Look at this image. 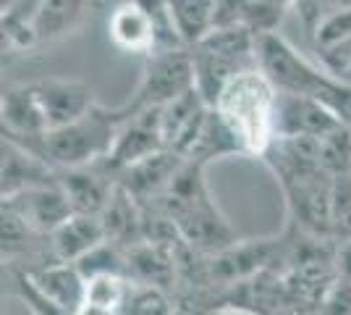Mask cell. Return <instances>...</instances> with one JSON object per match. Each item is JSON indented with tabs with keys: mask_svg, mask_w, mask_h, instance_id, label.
<instances>
[{
	"mask_svg": "<svg viewBox=\"0 0 351 315\" xmlns=\"http://www.w3.org/2000/svg\"><path fill=\"white\" fill-rule=\"evenodd\" d=\"M257 63L278 92L315 97L351 126V84L330 76L320 63H312L283 34L270 32L257 37Z\"/></svg>",
	"mask_w": 351,
	"mask_h": 315,
	"instance_id": "6da1fadb",
	"label": "cell"
},
{
	"mask_svg": "<svg viewBox=\"0 0 351 315\" xmlns=\"http://www.w3.org/2000/svg\"><path fill=\"white\" fill-rule=\"evenodd\" d=\"M276 105H278V87L257 66L234 76L223 87L218 103L213 108L234 129L244 155L263 158L265 150L276 139Z\"/></svg>",
	"mask_w": 351,
	"mask_h": 315,
	"instance_id": "7a4b0ae2",
	"label": "cell"
},
{
	"mask_svg": "<svg viewBox=\"0 0 351 315\" xmlns=\"http://www.w3.org/2000/svg\"><path fill=\"white\" fill-rule=\"evenodd\" d=\"M121 124H123V116L118 113V108H105L97 103L87 116H82L73 124H66L60 129H50L45 135L16 139V142H21L24 148L37 152L53 168L69 171V168L103 163L113 150Z\"/></svg>",
	"mask_w": 351,
	"mask_h": 315,
	"instance_id": "3957f363",
	"label": "cell"
},
{
	"mask_svg": "<svg viewBox=\"0 0 351 315\" xmlns=\"http://www.w3.org/2000/svg\"><path fill=\"white\" fill-rule=\"evenodd\" d=\"M191 87H194V66H191L189 47L158 50L147 56L136 90L129 95V100H123L116 108L123 119H129L134 113H142L149 108H162L178 95L189 92Z\"/></svg>",
	"mask_w": 351,
	"mask_h": 315,
	"instance_id": "277c9868",
	"label": "cell"
},
{
	"mask_svg": "<svg viewBox=\"0 0 351 315\" xmlns=\"http://www.w3.org/2000/svg\"><path fill=\"white\" fill-rule=\"evenodd\" d=\"M162 150H168V145H165V137H162L160 108H149V110H142V113H134L129 119H123L116 135V142H113V150L103 161V165L118 181V174L123 168H129V165L139 163V161Z\"/></svg>",
	"mask_w": 351,
	"mask_h": 315,
	"instance_id": "5b68a950",
	"label": "cell"
},
{
	"mask_svg": "<svg viewBox=\"0 0 351 315\" xmlns=\"http://www.w3.org/2000/svg\"><path fill=\"white\" fill-rule=\"evenodd\" d=\"M338 126H346L336 113L307 95L278 92L276 105V139H322L325 135L336 132Z\"/></svg>",
	"mask_w": 351,
	"mask_h": 315,
	"instance_id": "8992f818",
	"label": "cell"
},
{
	"mask_svg": "<svg viewBox=\"0 0 351 315\" xmlns=\"http://www.w3.org/2000/svg\"><path fill=\"white\" fill-rule=\"evenodd\" d=\"M29 84L34 95H37V103L43 108L47 132L79 121L97 105L92 87L87 82H79V79L50 76V79H37V82H29Z\"/></svg>",
	"mask_w": 351,
	"mask_h": 315,
	"instance_id": "52a82bcc",
	"label": "cell"
},
{
	"mask_svg": "<svg viewBox=\"0 0 351 315\" xmlns=\"http://www.w3.org/2000/svg\"><path fill=\"white\" fill-rule=\"evenodd\" d=\"M3 208L14 210L37 237H50L58 226H63L73 215L71 202H69L66 192L60 189L58 181L19 192L14 197H5Z\"/></svg>",
	"mask_w": 351,
	"mask_h": 315,
	"instance_id": "ba28073f",
	"label": "cell"
},
{
	"mask_svg": "<svg viewBox=\"0 0 351 315\" xmlns=\"http://www.w3.org/2000/svg\"><path fill=\"white\" fill-rule=\"evenodd\" d=\"M176 242L142 240L126 250V279L136 286H155L173 292L178 279V244Z\"/></svg>",
	"mask_w": 351,
	"mask_h": 315,
	"instance_id": "9c48e42d",
	"label": "cell"
},
{
	"mask_svg": "<svg viewBox=\"0 0 351 315\" xmlns=\"http://www.w3.org/2000/svg\"><path fill=\"white\" fill-rule=\"evenodd\" d=\"M58 184L69 197L73 213L84 215H103L118 187L116 176L103 163L58 171Z\"/></svg>",
	"mask_w": 351,
	"mask_h": 315,
	"instance_id": "30bf717a",
	"label": "cell"
},
{
	"mask_svg": "<svg viewBox=\"0 0 351 315\" xmlns=\"http://www.w3.org/2000/svg\"><path fill=\"white\" fill-rule=\"evenodd\" d=\"M191 66H194V87L205 97V103L213 108L218 103L223 87L239 76L241 71L257 69L260 63L257 58H244V56H234V53H223L210 45H194L189 47Z\"/></svg>",
	"mask_w": 351,
	"mask_h": 315,
	"instance_id": "8fae6325",
	"label": "cell"
},
{
	"mask_svg": "<svg viewBox=\"0 0 351 315\" xmlns=\"http://www.w3.org/2000/svg\"><path fill=\"white\" fill-rule=\"evenodd\" d=\"M3 200L14 197L19 192H27L34 187L56 184L58 181V168L43 161L37 152L24 148L21 142L3 137Z\"/></svg>",
	"mask_w": 351,
	"mask_h": 315,
	"instance_id": "7c38bea8",
	"label": "cell"
},
{
	"mask_svg": "<svg viewBox=\"0 0 351 315\" xmlns=\"http://www.w3.org/2000/svg\"><path fill=\"white\" fill-rule=\"evenodd\" d=\"M186 158H181L178 152L173 150H162L149 155L139 163L129 165L118 174V184L134 197L139 200L142 205L145 202H152L171 187V181L176 179V174L181 171Z\"/></svg>",
	"mask_w": 351,
	"mask_h": 315,
	"instance_id": "4fadbf2b",
	"label": "cell"
},
{
	"mask_svg": "<svg viewBox=\"0 0 351 315\" xmlns=\"http://www.w3.org/2000/svg\"><path fill=\"white\" fill-rule=\"evenodd\" d=\"M210 105L205 103V97L197 92V87H191L189 92L178 95L176 100L165 103L160 108V126L162 137L168 150L178 152L184 158V152L189 150L191 139L197 135V129L202 126Z\"/></svg>",
	"mask_w": 351,
	"mask_h": 315,
	"instance_id": "5bb4252c",
	"label": "cell"
},
{
	"mask_svg": "<svg viewBox=\"0 0 351 315\" xmlns=\"http://www.w3.org/2000/svg\"><path fill=\"white\" fill-rule=\"evenodd\" d=\"M108 34L110 43L132 56H152L155 53V30L147 11L142 8L139 0H123L113 8V14L108 19Z\"/></svg>",
	"mask_w": 351,
	"mask_h": 315,
	"instance_id": "9a60e30c",
	"label": "cell"
},
{
	"mask_svg": "<svg viewBox=\"0 0 351 315\" xmlns=\"http://www.w3.org/2000/svg\"><path fill=\"white\" fill-rule=\"evenodd\" d=\"M0 119H3V137L11 139H27V137L45 135L43 108L37 103V95L32 84H11L3 90L0 100Z\"/></svg>",
	"mask_w": 351,
	"mask_h": 315,
	"instance_id": "2e32d148",
	"label": "cell"
},
{
	"mask_svg": "<svg viewBox=\"0 0 351 315\" xmlns=\"http://www.w3.org/2000/svg\"><path fill=\"white\" fill-rule=\"evenodd\" d=\"M34 286L43 292L45 297L58 302L60 307L79 313V307L87 302V279L84 273L76 268V263H45L40 268L27 270Z\"/></svg>",
	"mask_w": 351,
	"mask_h": 315,
	"instance_id": "e0dca14e",
	"label": "cell"
},
{
	"mask_svg": "<svg viewBox=\"0 0 351 315\" xmlns=\"http://www.w3.org/2000/svg\"><path fill=\"white\" fill-rule=\"evenodd\" d=\"M50 255L60 263H79L89 250H95L97 244H103L105 226L100 215H84V213H73L63 226H58L50 237Z\"/></svg>",
	"mask_w": 351,
	"mask_h": 315,
	"instance_id": "ac0fdd59",
	"label": "cell"
},
{
	"mask_svg": "<svg viewBox=\"0 0 351 315\" xmlns=\"http://www.w3.org/2000/svg\"><path fill=\"white\" fill-rule=\"evenodd\" d=\"M234 155H244L241 150V142L234 135V129L226 124V119L220 116L215 108L207 110L202 126L197 129V135L191 139L189 150L184 152V158L189 163L197 165H210L223 158H234Z\"/></svg>",
	"mask_w": 351,
	"mask_h": 315,
	"instance_id": "d6986e66",
	"label": "cell"
},
{
	"mask_svg": "<svg viewBox=\"0 0 351 315\" xmlns=\"http://www.w3.org/2000/svg\"><path fill=\"white\" fill-rule=\"evenodd\" d=\"M103 226L108 242H113L118 247L129 250L136 242L145 240V213H142V202L134 200L121 184L110 197L108 208L103 210Z\"/></svg>",
	"mask_w": 351,
	"mask_h": 315,
	"instance_id": "ffe728a7",
	"label": "cell"
},
{
	"mask_svg": "<svg viewBox=\"0 0 351 315\" xmlns=\"http://www.w3.org/2000/svg\"><path fill=\"white\" fill-rule=\"evenodd\" d=\"M286 8L273 0H218V27H247L257 37L278 32Z\"/></svg>",
	"mask_w": 351,
	"mask_h": 315,
	"instance_id": "44dd1931",
	"label": "cell"
},
{
	"mask_svg": "<svg viewBox=\"0 0 351 315\" xmlns=\"http://www.w3.org/2000/svg\"><path fill=\"white\" fill-rule=\"evenodd\" d=\"M89 5L92 0H40L37 14H34L37 43L45 45V43H56L60 37H66L82 24Z\"/></svg>",
	"mask_w": 351,
	"mask_h": 315,
	"instance_id": "7402d4cb",
	"label": "cell"
},
{
	"mask_svg": "<svg viewBox=\"0 0 351 315\" xmlns=\"http://www.w3.org/2000/svg\"><path fill=\"white\" fill-rule=\"evenodd\" d=\"M184 47H194L215 30L218 0H168Z\"/></svg>",
	"mask_w": 351,
	"mask_h": 315,
	"instance_id": "603a6c76",
	"label": "cell"
},
{
	"mask_svg": "<svg viewBox=\"0 0 351 315\" xmlns=\"http://www.w3.org/2000/svg\"><path fill=\"white\" fill-rule=\"evenodd\" d=\"M40 0H3V45L8 50H32L37 47L34 14Z\"/></svg>",
	"mask_w": 351,
	"mask_h": 315,
	"instance_id": "cb8c5ba5",
	"label": "cell"
},
{
	"mask_svg": "<svg viewBox=\"0 0 351 315\" xmlns=\"http://www.w3.org/2000/svg\"><path fill=\"white\" fill-rule=\"evenodd\" d=\"M320 165L328 176H346L351 174V126H338L336 132L317 139Z\"/></svg>",
	"mask_w": 351,
	"mask_h": 315,
	"instance_id": "d4e9b609",
	"label": "cell"
},
{
	"mask_svg": "<svg viewBox=\"0 0 351 315\" xmlns=\"http://www.w3.org/2000/svg\"><path fill=\"white\" fill-rule=\"evenodd\" d=\"M76 268L84 273V279H97V276H126V250L113 242L105 240L95 250L76 263Z\"/></svg>",
	"mask_w": 351,
	"mask_h": 315,
	"instance_id": "484cf974",
	"label": "cell"
},
{
	"mask_svg": "<svg viewBox=\"0 0 351 315\" xmlns=\"http://www.w3.org/2000/svg\"><path fill=\"white\" fill-rule=\"evenodd\" d=\"M330 240H351V174L333 179L330 192Z\"/></svg>",
	"mask_w": 351,
	"mask_h": 315,
	"instance_id": "4316f807",
	"label": "cell"
},
{
	"mask_svg": "<svg viewBox=\"0 0 351 315\" xmlns=\"http://www.w3.org/2000/svg\"><path fill=\"white\" fill-rule=\"evenodd\" d=\"M132 289L134 284L126 276H97V279L87 281V302L110 307V310H121L129 300Z\"/></svg>",
	"mask_w": 351,
	"mask_h": 315,
	"instance_id": "83f0119b",
	"label": "cell"
},
{
	"mask_svg": "<svg viewBox=\"0 0 351 315\" xmlns=\"http://www.w3.org/2000/svg\"><path fill=\"white\" fill-rule=\"evenodd\" d=\"M121 315H173V297L165 289L134 284Z\"/></svg>",
	"mask_w": 351,
	"mask_h": 315,
	"instance_id": "f1b7e54d",
	"label": "cell"
},
{
	"mask_svg": "<svg viewBox=\"0 0 351 315\" xmlns=\"http://www.w3.org/2000/svg\"><path fill=\"white\" fill-rule=\"evenodd\" d=\"M139 3H142V8H145L149 21H152V30H155V43H158L155 53L158 50H178V47H184L181 37H178V30H176L168 0H139Z\"/></svg>",
	"mask_w": 351,
	"mask_h": 315,
	"instance_id": "f546056e",
	"label": "cell"
},
{
	"mask_svg": "<svg viewBox=\"0 0 351 315\" xmlns=\"http://www.w3.org/2000/svg\"><path fill=\"white\" fill-rule=\"evenodd\" d=\"M291 11L296 14V19H299V24H302V30H304L309 40L322 19L341 14V11H351V0H299Z\"/></svg>",
	"mask_w": 351,
	"mask_h": 315,
	"instance_id": "4dcf8cb0",
	"label": "cell"
},
{
	"mask_svg": "<svg viewBox=\"0 0 351 315\" xmlns=\"http://www.w3.org/2000/svg\"><path fill=\"white\" fill-rule=\"evenodd\" d=\"M341 43H351V11H341V14L322 19L309 37V47L315 53L325 50V47L341 45Z\"/></svg>",
	"mask_w": 351,
	"mask_h": 315,
	"instance_id": "1f68e13d",
	"label": "cell"
},
{
	"mask_svg": "<svg viewBox=\"0 0 351 315\" xmlns=\"http://www.w3.org/2000/svg\"><path fill=\"white\" fill-rule=\"evenodd\" d=\"M16 292L24 300V305L29 307L32 315H76L71 310H66V307H60L58 302H53L50 297H45L43 292L34 286V281L29 279L27 270L16 273Z\"/></svg>",
	"mask_w": 351,
	"mask_h": 315,
	"instance_id": "d6a6232c",
	"label": "cell"
},
{
	"mask_svg": "<svg viewBox=\"0 0 351 315\" xmlns=\"http://www.w3.org/2000/svg\"><path fill=\"white\" fill-rule=\"evenodd\" d=\"M37 237L29 226L24 224L14 210L3 208V257H16L27 250V240Z\"/></svg>",
	"mask_w": 351,
	"mask_h": 315,
	"instance_id": "836d02e7",
	"label": "cell"
},
{
	"mask_svg": "<svg viewBox=\"0 0 351 315\" xmlns=\"http://www.w3.org/2000/svg\"><path fill=\"white\" fill-rule=\"evenodd\" d=\"M336 276L351 284V240L336 244Z\"/></svg>",
	"mask_w": 351,
	"mask_h": 315,
	"instance_id": "e575fe53",
	"label": "cell"
},
{
	"mask_svg": "<svg viewBox=\"0 0 351 315\" xmlns=\"http://www.w3.org/2000/svg\"><path fill=\"white\" fill-rule=\"evenodd\" d=\"M213 315H260V313L247 310V307H236V305H223V307H218Z\"/></svg>",
	"mask_w": 351,
	"mask_h": 315,
	"instance_id": "d590c367",
	"label": "cell"
},
{
	"mask_svg": "<svg viewBox=\"0 0 351 315\" xmlns=\"http://www.w3.org/2000/svg\"><path fill=\"white\" fill-rule=\"evenodd\" d=\"M273 3H278L280 8H286V11H291L293 5H296V3H299V0H273Z\"/></svg>",
	"mask_w": 351,
	"mask_h": 315,
	"instance_id": "8d00e7d4",
	"label": "cell"
},
{
	"mask_svg": "<svg viewBox=\"0 0 351 315\" xmlns=\"http://www.w3.org/2000/svg\"><path fill=\"white\" fill-rule=\"evenodd\" d=\"M289 315H320V313H289Z\"/></svg>",
	"mask_w": 351,
	"mask_h": 315,
	"instance_id": "74e56055",
	"label": "cell"
}]
</instances>
